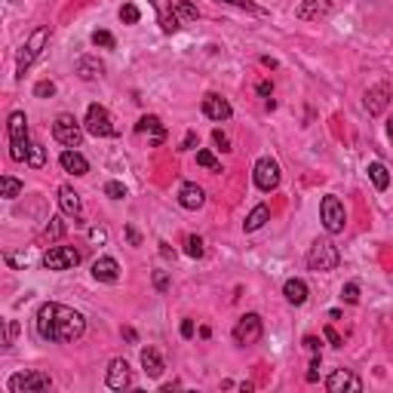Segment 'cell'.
Segmentation results:
<instances>
[{"mask_svg": "<svg viewBox=\"0 0 393 393\" xmlns=\"http://www.w3.org/2000/svg\"><path fill=\"white\" fill-rule=\"evenodd\" d=\"M175 10H178V19H191V22H194V19H200V10H197L194 3H188V0H178Z\"/></svg>", "mask_w": 393, "mask_h": 393, "instance_id": "cell-33", "label": "cell"}, {"mask_svg": "<svg viewBox=\"0 0 393 393\" xmlns=\"http://www.w3.org/2000/svg\"><path fill=\"white\" fill-rule=\"evenodd\" d=\"M139 19H141V12H139V6H135V3L120 6V22H123V25H135Z\"/></svg>", "mask_w": 393, "mask_h": 393, "instance_id": "cell-30", "label": "cell"}, {"mask_svg": "<svg viewBox=\"0 0 393 393\" xmlns=\"http://www.w3.org/2000/svg\"><path fill=\"white\" fill-rule=\"evenodd\" d=\"M221 3H231V6H240V10H246V12H259V16H261V6H255L252 3V0H221Z\"/></svg>", "mask_w": 393, "mask_h": 393, "instance_id": "cell-39", "label": "cell"}, {"mask_svg": "<svg viewBox=\"0 0 393 393\" xmlns=\"http://www.w3.org/2000/svg\"><path fill=\"white\" fill-rule=\"evenodd\" d=\"M178 203H182L184 209H191V212L203 209V203H206L203 188H200V184H194V182H184L182 188H178Z\"/></svg>", "mask_w": 393, "mask_h": 393, "instance_id": "cell-19", "label": "cell"}, {"mask_svg": "<svg viewBox=\"0 0 393 393\" xmlns=\"http://www.w3.org/2000/svg\"><path fill=\"white\" fill-rule=\"evenodd\" d=\"M283 295H286V302L289 304H295V307H302L304 302H307V283L304 280H286V286H283Z\"/></svg>", "mask_w": 393, "mask_h": 393, "instance_id": "cell-24", "label": "cell"}, {"mask_svg": "<svg viewBox=\"0 0 393 393\" xmlns=\"http://www.w3.org/2000/svg\"><path fill=\"white\" fill-rule=\"evenodd\" d=\"M182 338H194V323H191V320L182 323Z\"/></svg>", "mask_w": 393, "mask_h": 393, "instance_id": "cell-49", "label": "cell"}, {"mask_svg": "<svg viewBox=\"0 0 393 393\" xmlns=\"http://www.w3.org/2000/svg\"><path fill=\"white\" fill-rule=\"evenodd\" d=\"M59 163H62V169H65V173H71V175H87V173H89L87 157L77 154L74 148H65V151H62V157H59Z\"/></svg>", "mask_w": 393, "mask_h": 393, "instance_id": "cell-21", "label": "cell"}, {"mask_svg": "<svg viewBox=\"0 0 393 393\" xmlns=\"http://www.w3.org/2000/svg\"><path fill=\"white\" fill-rule=\"evenodd\" d=\"M264 335V323L259 313H246V317H240V323L234 326V341H237L240 347H249L255 344V341H261Z\"/></svg>", "mask_w": 393, "mask_h": 393, "instance_id": "cell-10", "label": "cell"}, {"mask_svg": "<svg viewBox=\"0 0 393 393\" xmlns=\"http://www.w3.org/2000/svg\"><path fill=\"white\" fill-rule=\"evenodd\" d=\"M212 139H216V145L221 148V151H231V139H227V135L221 132V130H216V132H212Z\"/></svg>", "mask_w": 393, "mask_h": 393, "instance_id": "cell-44", "label": "cell"}, {"mask_svg": "<svg viewBox=\"0 0 393 393\" xmlns=\"http://www.w3.org/2000/svg\"><path fill=\"white\" fill-rule=\"evenodd\" d=\"M320 218H323V227L329 234H341L347 225V212H344V203H341L338 197H323V203H320Z\"/></svg>", "mask_w": 393, "mask_h": 393, "instance_id": "cell-5", "label": "cell"}, {"mask_svg": "<svg viewBox=\"0 0 393 393\" xmlns=\"http://www.w3.org/2000/svg\"><path fill=\"white\" fill-rule=\"evenodd\" d=\"M390 87L387 83H378V87H372L366 92V111L372 114V117H378V114H384V108L390 105Z\"/></svg>", "mask_w": 393, "mask_h": 393, "instance_id": "cell-16", "label": "cell"}, {"mask_svg": "<svg viewBox=\"0 0 393 393\" xmlns=\"http://www.w3.org/2000/svg\"><path fill=\"white\" fill-rule=\"evenodd\" d=\"M80 249H74V246H53V249H46L44 252V268L46 270H71V268H77L80 264Z\"/></svg>", "mask_w": 393, "mask_h": 393, "instance_id": "cell-9", "label": "cell"}, {"mask_svg": "<svg viewBox=\"0 0 393 393\" xmlns=\"http://www.w3.org/2000/svg\"><path fill=\"white\" fill-rule=\"evenodd\" d=\"M184 252H188L191 259H203V252H206V249H203V240L191 234V237L184 240Z\"/></svg>", "mask_w": 393, "mask_h": 393, "instance_id": "cell-32", "label": "cell"}, {"mask_svg": "<svg viewBox=\"0 0 393 393\" xmlns=\"http://www.w3.org/2000/svg\"><path fill=\"white\" fill-rule=\"evenodd\" d=\"M329 12H332V0H302L295 16L304 22H313V19H326Z\"/></svg>", "mask_w": 393, "mask_h": 393, "instance_id": "cell-17", "label": "cell"}, {"mask_svg": "<svg viewBox=\"0 0 393 393\" xmlns=\"http://www.w3.org/2000/svg\"><path fill=\"white\" fill-rule=\"evenodd\" d=\"M387 135H390V141H393V120H390V126H387Z\"/></svg>", "mask_w": 393, "mask_h": 393, "instance_id": "cell-53", "label": "cell"}, {"mask_svg": "<svg viewBox=\"0 0 393 393\" xmlns=\"http://www.w3.org/2000/svg\"><path fill=\"white\" fill-rule=\"evenodd\" d=\"M307 381H311V384H317V381H320V353H313L311 369H307Z\"/></svg>", "mask_w": 393, "mask_h": 393, "instance_id": "cell-40", "label": "cell"}, {"mask_svg": "<svg viewBox=\"0 0 393 393\" xmlns=\"http://www.w3.org/2000/svg\"><path fill=\"white\" fill-rule=\"evenodd\" d=\"M10 157L16 163H28V151H31V141H28V117L22 111H12L10 114Z\"/></svg>", "mask_w": 393, "mask_h": 393, "instance_id": "cell-2", "label": "cell"}, {"mask_svg": "<svg viewBox=\"0 0 393 393\" xmlns=\"http://www.w3.org/2000/svg\"><path fill=\"white\" fill-rule=\"evenodd\" d=\"M83 332H87V320H83V313L74 311V307L46 302L37 311V335L44 341L71 344V341H77Z\"/></svg>", "mask_w": 393, "mask_h": 393, "instance_id": "cell-1", "label": "cell"}, {"mask_svg": "<svg viewBox=\"0 0 393 393\" xmlns=\"http://www.w3.org/2000/svg\"><path fill=\"white\" fill-rule=\"evenodd\" d=\"M280 163L270 160V157H261L259 163H255V184H259V191L264 194H270V191L280 188Z\"/></svg>", "mask_w": 393, "mask_h": 393, "instance_id": "cell-11", "label": "cell"}, {"mask_svg": "<svg viewBox=\"0 0 393 393\" xmlns=\"http://www.w3.org/2000/svg\"><path fill=\"white\" fill-rule=\"evenodd\" d=\"M341 298H344L347 304H356V302H360V286H356V283H347L344 289H341Z\"/></svg>", "mask_w": 393, "mask_h": 393, "instance_id": "cell-37", "label": "cell"}, {"mask_svg": "<svg viewBox=\"0 0 393 393\" xmlns=\"http://www.w3.org/2000/svg\"><path fill=\"white\" fill-rule=\"evenodd\" d=\"M105 197H111V200H123L126 197V188L120 182H108L105 184Z\"/></svg>", "mask_w": 393, "mask_h": 393, "instance_id": "cell-36", "label": "cell"}, {"mask_svg": "<svg viewBox=\"0 0 393 393\" xmlns=\"http://www.w3.org/2000/svg\"><path fill=\"white\" fill-rule=\"evenodd\" d=\"M89 240H92V243H105V240H108V231H105L102 225L89 227Z\"/></svg>", "mask_w": 393, "mask_h": 393, "instance_id": "cell-43", "label": "cell"}, {"mask_svg": "<svg viewBox=\"0 0 393 393\" xmlns=\"http://www.w3.org/2000/svg\"><path fill=\"white\" fill-rule=\"evenodd\" d=\"M154 10H157V22H160L163 34H175L182 28V19H178V10L173 0H151Z\"/></svg>", "mask_w": 393, "mask_h": 393, "instance_id": "cell-13", "label": "cell"}, {"mask_svg": "<svg viewBox=\"0 0 393 393\" xmlns=\"http://www.w3.org/2000/svg\"><path fill=\"white\" fill-rule=\"evenodd\" d=\"M154 286H157V292H166L169 289V274H166V270H157V274H154Z\"/></svg>", "mask_w": 393, "mask_h": 393, "instance_id": "cell-41", "label": "cell"}, {"mask_svg": "<svg viewBox=\"0 0 393 393\" xmlns=\"http://www.w3.org/2000/svg\"><path fill=\"white\" fill-rule=\"evenodd\" d=\"M53 139L59 141V145H65V148H80L83 130H80V123L74 120V114H59V117H55Z\"/></svg>", "mask_w": 393, "mask_h": 393, "instance_id": "cell-7", "label": "cell"}, {"mask_svg": "<svg viewBox=\"0 0 393 393\" xmlns=\"http://www.w3.org/2000/svg\"><path fill=\"white\" fill-rule=\"evenodd\" d=\"M326 390H329V393H344V390L360 393V390H363V381H360V378H356L350 369H335L332 375L326 378Z\"/></svg>", "mask_w": 393, "mask_h": 393, "instance_id": "cell-12", "label": "cell"}, {"mask_svg": "<svg viewBox=\"0 0 393 393\" xmlns=\"http://www.w3.org/2000/svg\"><path fill=\"white\" fill-rule=\"evenodd\" d=\"M53 387V378L46 372H37V369H28V372H19V375L10 378V393H44Z\"/></svg>", "mask_w": 393, "mask_h": 393, "instance_id": "cell-4", "label": "cell"}, {"mask_svg": "<svg viewBox=\"0 0 393 393\" xmlns=\"http://www.w3.org/2000/svg\"><path fill=\"white\" fill-rule=\"evenodd\" d=\"M34 96H37V98H49V96H55V83H53V80H40L37 87H34Z\"/></svg>", "mask_w": 393, "mask_h": 393, "instance_id": "cell-38", "label": "cell"}, {"mask_svg": "<svg viewBox=\"0 0 393 393\" xmlns=\"http://www.w3.org/2000/svg\"><path fill=\"white\" fill-rule=\"evenodd\" d=\"M323 335H326V341H329V344H332V347H341V344H344V341H341V335L335 332L332 326H326V329H323Z\"/></svg>", "mask_w": 393, "mask_h": 393, "instance_id": "cell-42", "label": "cell"}, {"mask_svg": "<svg viewBox=\"0 0 393 393\" xmlns=\"http://www.w3.org/2000/svg\"><path fill=\"white\" fill-rule=\"evenodd\" d=\"M59 206H62V212H65L68 218L80 221L83 203H80V194H77L74 188H68V184H62V188H59Z\"/></svg>", "mask_w": 393, "mask_h": 393, "instance_id": "cell-20", "label": "cell"}, {"mask_svg": "<svg viewBox=\"0 0 393 393\" xmlns=\"http://www.w3.org/2000/svg\"><path fill=\"white\" fill-rule=\"evenodd\" d=\"M304 350H311V353H320V338H317V335H307V338H304Z\"/></svg>", "mask_w": 393, "mask_h": 393, "instance_id": "cell-46", "label": "cell"}, {"mask_svg": "<svg viewBox=\"0 0 393 393\" xmlns=\"http://www.w3.org/2000/svg\"><path fill=\"white\" fill-rule=\"evenodd\" d=\"M0 191H3L6 200H16L19 194H22V182L12 178V175H3V178H0Z\"/></svg>", "mask_w": 393, "mask_h": 393, "instance_id": "cell-28", "label": "cell"}, {"mask_svg": "<svg viewBox=\"0 0 393 393\" xmlns=\"http://www.w3.org/2000/svg\"><path fill=\"white\" fill-rule=\"evenodd\" d=\"M16 335H19V323H12V320H10V326H6V347L12 344V338H16Z\"/></svg>", "mask_w": 393, "mask_h": 393, "instance_id": "cell-48", "label": "cell"}, {"mask_svg": "<svg viewBox=\"0 0 393 393\" xmlns=\"http://www.w3.org/2000/svg\"><path fill=\"white\" fill-rule=\"evenodd\" d=\"M160 255L163 259H175V249H169V243H160Z\"/></svg>", "mask_w": 393, "mask_h": 393, "instance_id": "cell-52", "label": "cell"}, {"mask_svg": "<svg viewBox=\"0 0 393 393\" xmlns=\"http://www.w3.org/2000/svg\"><path fill=\"white\" fill-rule=\"evenodd\" d=\"M369 178H372V184H375L378 191H387L390 188V173H387V166L384 163H369Z\"/></svg>", "mask_w": 393, "mask_h": 393, "instance_id": "cell-26", "label": "cell"}, {"mask_svg": "<svg viewBox=\"0 0 393 393\" xmlns=\"http://www.w3.org/2000/svg\"><path fill=\"white\" fill-rule=\"evenodd\" d=\"M197 163L203 169H209V173H221V163L212 157V151H197Z\"/></svg>", "mask_w": 393, "mask_h": 393, "instance_id": "cell-31", "label": "cell"}, {"mask_svg": "<svg viewBox=\"0 0 393 393\" xmlns=\"http://www.w3.org/2000/svg\"><path fill=\"white\" fill-rule=\"evenodd\" d=\"M135 132L148 135V145H154V148L166 141V126H163V120L154 117V114H145V117L135 123Z\"/></svg>", "mask_w": 393, "mask_h": 393, "instance_id": "cell-14", "label": "cell"}, {"mask_svg": "<svg viewBox=\"0 0 393 393\" xmlns=\"http://www.w3.org/2000/svg\"><path fill=\"white\" fill-rule=\"evenodd\" d=\"M141 369H145V375L148 378H160L163 375V356H160V350H154V347H145L141 350Z\"/></svg>", "mask_w": 393, "mask_h": 393, "instance_id": "cell-23", "label": "cell"}, {"mask_svg": "<svg viewBox=\"0 0 393 393\" xmlns=\"http://www.w3.org/2000/svg\"><path fill=\"white\" fill-rule=\"evenodd\" d=\"M126 240H130L132 246H141V237H139V231H135L132 225H126Z\"/></svg>", "mask_w": 393, "mask_h": 393, "instance_id": "cell-47", "label": "cell"}, {"mask_svg": "<svg viewBox=\"0 0 393 393\" xmlns=\"http://www.w3.org/2000/svg\"><path fill=\"white\" fill-rule=\"evenodd\" d=\"M6 261H10L12 268H25V255H6Z\"/></svg>", "mask_w": 393, "mask_h": 393, "instance_id": "cell-51", "label": "cell"}, {"mask_svg": "<svg viewBox=\"0 0 393 393\" xmlns=\"http://www.w3.org/2000/svg\"><path fill=\"white\" fill-rule=\"evenodd\" d=\"M92 277H96L98 283H117L120 280V264L114 259H96V264H92Z\"/></svg>", "mask_w": 393, "mask_h": 393, "instance_id": "cell-22", "label": "cell"}, {"mask_svg": "<svg viewBox=\"0 0 393 393\" xmlns=\"http://www.w3.org/2000/svg\"><path fill=\"white\" fill-rule=\"evenodd\" d=\"M105 65L98 59H77V74L83 77V80H96V77H102Z\"/></svg>", "mask_w": 393, "mask_h": 393, "instance_id": "cell-27", "label": "cell"}, {"mask_svg": "<svg viewBox=\"0 0 393 393\" xmlns=\"http://www.w3.org/2000/svg\"><path fill=\"white\" fill-rule=\"evenodd\" d=\"M203 114L209 120H216V123H225V120H231L234 108L227 105V98H221V96H216V92H209V96L203 98Z\"/></svg>", "mask_w": 393, "mask_h": 393, "instance_id": "cell-15", "label": "cell"}, {"mask_svg": "<svg viewBox=\"0 0 393 393\" xmlns=\"http://www.w3.org/2000/svg\"><path fill=\"white\" fill-rule=\"evenodd\" d=\"M268 221H270V209H268L264 203H259V206H255V209L246 216V221H243V231H249V234H252V231H261Z\"/></svg>", "mask_w": 393, "mask_h": 393, "instance_id": "cell-25", "label": "cell"}, {"mask_svg": "<svg viewBox=\"0 0 393 393\" xmlns=\"http://www.w3.org/2000/svg\"><path fill=\"white\" fill-rule=\"evenodd\" d=\"M270 92H274V83H270V80H261V83H259V96H270Z\"/></svg>", "mask_w": 393, "mask_h": 393, "instance_id": "cell-50", "label": "cell"}, {"mask_svg": "<svg viewBox=\"0 0 393 393\" xmlns=\"http://www.w3.org/2000/svg\"><path fill=\"white\" fill-rule=\"evenodd\" d=\"M338 261H341V255L332 240H313L311 252H307V268L317 270V274H329V270L338 268Z\"/></svg>", "mask_w": 393, "mask_h": 393, "instance_id": "cell-3", "label": "cell"}, {"mask_svg": "<svg viewBox=\"0 0 393 393\" xmlns=\"http://www.w3.org/2000/svg\"><path fill=\"white\" fill-rule=\"evenodd\" d=\"M132 384V372H130V363L126 360H111L108 366V387L111 390H123Z\"/></svg>", "mask_w": 393, "mask_h": 393, "instance_id": "cell-18", "label": "cell"}, {"mask_svg": "<svg viewBox=\"0 0 393 393\" xmlns=\"http://www.w3.org/2000/svg\"><path fill=\"white\" fill-rule=\"evenodd\" d=\"M197 141H200V139H197V132H194V130H191L188 135H184V141H182V148H178V151H191V148H194V145H197Z\"/></svg>", "mask_w": 393, "mask_h": 393, "instance_id": "cell-45", "label": "cell"}, {"mask_svg": "<svg viewBox=\"0 0 393 393\" xmlns=\"http://www.w3.org/2000/svg\"><path fill=\"white\" fill-rule=\"evenodd\" d=\"M92 44L102 46V49H114L117 46V40H114L111 31H92Z\"/></svg>", "mask_w": 393, "mask_h": 393, "instance_id": "cell-34", "label": "cell"}, {"mask_svg": "<svg viewBox=\"0 0 393 393\" xmlns=\"http://www.w3.org/2000/svg\"><path fill=\"white\" fill-rule=\"evenodd\" d=\"M46 40H49V31H46V28H37V31L28 37V44L22 46V53H19V59H16V77H25V71L34 65V59L44 53Z\"/></svg>", "mask_w": 393, "mask_h": 393, "instance_id": "cell-6", "label": "cell"}, {"mask_svg": "<svg viewBox=\"0 0 393 393\" xmlns=\"http://www.w3.org/2000/svg\"><path fill=\"white\" fill-rule=\"evenodd\" d=\"M83 130L89 135H96V139H111V135H117L111 114H108V108H102V105H89L87 120H83Z\"/></svg>", "mask_w": 393, "mask_h": 393, "instance_id": "cell-8", "label": "cell"}, {"mask_svg": "<svg viewBox=\"0 0 393 393\" xmlns=\"http://www.w3.org/2000/svg\"><path fill=\"white\" fill-rule=\"evenodd\" d=\"M44 163H46V151H44V145L31 141V151H28V166H31V169H40Z\"/></svg>", "mask_w": 393, "mask_h": 393, "instance_id": "cell-29", "label": "cell"}, {"mask_svg": "<svg viewBox=\"0 0 393 393\" xmlns=\"http://www.w3.org/2000/svg\"><path fill=\"white\" fill-rule=\"evenodd\" d=\"M44 234H46L49 240H59L62 234H65V225H62V218H49V225H46Z\"/></svg>", "mask_w": 393, "mask_h": 393, "instance_id": "cell-35", "label": "cell"}]
</instances>
